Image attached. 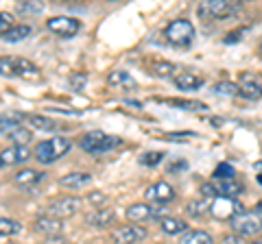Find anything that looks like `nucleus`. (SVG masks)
<instances>
[{"label":"nucleus","instance_id":"obj_1","mask_svg":"<svg viewBox=\"0 0 262 244\" xmlns=\"http://www.w3.org/2000/svg\"><path fill=\"white\" fill-rule=\"evenodd\" d=\"M116 146H120V137L116 135H110L105 131H88L79 137V149L90 153V155H103V153H110L114 151Z\"/></svg>","mask_w":262,"mask_h":244},{"label":"nucleus","instance_id":"obj_2","mask_svg":"<svg viewBox=\"0 0 262 244\" xmlns=\"http://www.w3.org/2000/svg\"><path fill=\"white\" fill-rule=\"evenodd\" d=\"M194 33H196L194 24L190 20H184V18L170 20L166 27H164V31H162L164 39H166L170 46H175V48H188L192 44Z\"/></svg>","mask_w":262,"mask_h":244},{"label":"nucleus","instance_id":"obj_3","mask_svg":"<svg viewBox=\"0 0 262 244\" xmlns=\"http://www.w3.org/2000/svg\"><path fill=\"white\" fill-rule=\"evenodd\" d=\"M70 149H72V142L68 137H51V140L37 142L33 155H35L39 164H53V161L61 159Z\"/></svg>","mask_w":262,"mask_h":244},{"label":"nucleus","instance_id":"obj_4","mask_svg":"<svg viewBox=\"0 0 262 244\" xmlns=\"http://www.w3.org/2000/svg\"><path fill=\"white\" fill-rule=\"evenodd\" d=\"M234 235L238 238H253V235L262 233V211H241L229 221Z\"/></svg>","mask_w":262,"mask_h":244},{"label":"nucleus","instance_id":"obj_5","mask_svg":"<svg viewBox=\"0 0 262 244\" xmlns=\"http://www.w3.org/2000/svg\"><path fill=\"white\" fill-rule=\"evenodd\" d=\"M241 11V5L234 0H203L196 7V13L203 20H223Z\"/></svg>","mask_w":262,"mask_h":244},{"label":"nucleus","instance_id":"obj_6","mask_svg":"<svg viewBox=\"0 0 262 244\" xmlns=\"http://www.w3.org/2000/svg\"><path fill=\"white\" fill-rule=\"evenodd\" d=\"M39 68L22 57H0V77H35Z\"/></svg>","mask_w":262,"mask_h":244},{"label":"nucleus","instance_id":"obj_7","mask_svg":"<svg viewBox=\"0 0 262 244\" xmlns=\"http://www.w3.org/2000/svg\"><path fill=\"white\" fill-rule=\"evenodd\" d=\"M243 211V205L238 203V199H229V197H214L210 201V214L216 221H232L236 214Z\"/></svg>","mask_w":262,"mask_h":244},{"label":"nucleus","instance_id":"obj_8","mask_svg":"<svg viewBox=\"0 0 262 244\" xmlns=\"http://www.w3.org/2000/svg\"><path fill=\"white\" fill-rule=\"evenodd\" d=\"M46 29L55 35L68 39V37H75L81 31V22L77 18H72V15H55V18L46 20Z\"/></svg>","mask_w":262,"mask_h":244},{"label":"nucleus","instance_id":"obj_9","mask_svg":"<svg viewBox=\"0 0 262 244\" xmlns=\"http://www.w3.org/2000/svg\"><path fill=\"white\" fill-rule=\"evenodd\" d=\"M79 207H81V199L79 197H61V199H55L51 205L46 207V214L63 221V218L75 216L79 211Z\"/></svg>","mask_w":262,"mask_h":244},{"label":"nucleus","instance_id":"obj_10","mask_svg":"<svg viewBox=\"0 0 262 244\" xmlns=\"http://www.w3.org/2000/svg\"><path fill=\"white\" fill-rule=\"evenodd\" d=\"M175 188L166 181H158V183H151L149 188L144 190V199L146 203H151V205H166V203L175 201Z\"/></svg>","mask_w":262,"mask_h":244},{"label":"nucleus","instance_id":"obj_11","mask_svg":"<svg viewBox=\"0 0 262 244\" xmlns=\"http://www.w3.org/2000/svg\"><path fill=\"white\" fill-rule=\"evenodd\" d=\"M146 238V229H142L140 225H122V227H116V229L112 231V240L114 244H136Z\"/></svg>","mask_w":262,"mask_h":244},{"label":"nucleus","instance_id":"obj_12","mask_svg":"<svg viewBox=\"0 0 262 244\" xmlns=\"http://www.w3.org/2000/svg\"><path fill=\"white\" fill-rule=\"evenodd\" d=\"M33 227H35V231L42 233L44 238L53 240V238H59V235H61V231H63V221H59V218H55V216L42 214V216L35 218Z\"/></svg>","mask_w":262,"mask_h":244},{"label":"nucleus","instance_id":"obj_13","mask_svg":"<svg viewBox=\"0 0 262 244\" xmlns=\"http://www.w3.org/2000/svg\"><path fill=\"white\" fill-rule=\"evenodd\" d=\"M42 181H46V173L35 168H22L13 175V183L20 185V188H33V185H39Z\"/></svg>","mask_w":262,"mask_h":244},{"label":"nucleus","instance_id":"obj_14","mask_svg":"<svg viewBox=\"0 0 262 244\" xmlns=\"http://www.w3.org/2000/svg\"><path fill=\"white\" fill-rule=\"evenodd\" d=\"M0 157H3L5 166H18L31 157V149L29 146H13L11 144V146H7L5 151H0Z\"/></svg>","mask_w":262,"mask_h":244},{"label":"nucleus","instance_id":"obj_15","mask_svg":"<svg viewBox=\"0 0 262 244\" xmlns=\"http://www.w3.org/2000/svg\"><path fill=\"white\" fill-rule=\"evenodd\" d=\"M116 221V214H114V209L110 207H101V209H92L90 214L85 216V223L90 227H94V229H105V227L114 225Z\"/></svg>","mask_w":262,"mask_h":244},{"label":"nucleus","instance_id":"obj_16","mask_svg":"<svg viewBox=\"0 0 262 244\" xmlns=\"http://www.w3.org/2000/svg\"><path fill=\"white\" fill-rule=\"evenodd\" d=\"M212 185L216 188L221 197H229V199H238V194L243 192V183L238 179H212Z\"/></svg>","mask_w":262,"mask_h":244},{"label":"nucleus","instance_id":"obj_17","mask_svg":"<svg viewBox=\"0 0 262 244\" xmlns=\"http://www.w3.org/2000/svg\"><path fill=\"white\" fill-rule=\"evenodd\" d=\"M173 83L177 85V89H184V92H196L203 87V77L194 75V72H179L173 77Z\"/></svg>","mask_w":262,"mask_h":244},{"label":"nucleus","instance_id":"obj_18","mask_svg":"<svg viewBox=\"0 0 262 244\" xmlns=\"http://www.w3.org/2000/svg\"><path fill=\"white\" fill-rule=\"evenodd\" d=\"M125 216H127V221H131L134 225L151 221V203H134V205L127 207Z\"/></svg>","mask_w":262,"mask_h":244},{"label":"nucleus","instance_id":"obj_19","mask_svg":"<svg viewBox=\"0 0 262 244\" xmlns=\"http://www.w3.org/2000/svg\"><path fill=\"white\" fill-rule=\"evenodd\" d=\"M24 120H27V113H22V111H7V113H0V133H7V135H9L13 129L22 127Z\"/></svg>","mask_w":262,"mask_h":244},{"label":"nucleus","instance_id":"obj_20","mask_svg":"<svg viewBox=\"0 0 262 244\" xmlns=\"http://www.w3.org/2000/svg\"><path fill=\"white\" fill-rule=\"evenodd\" d=\"M92 183V175L90 173H70L59 179V185L61 188H68V190H79V188H85V185Z\"/></svg>","mask_w":262,"mask_h":244},{"label":"nucleus","instance_id":"obj_21","mask_svg":"<svg viewBox=\"0 0 262 244\" xmlns=\"http://www.w3.org/2000/svg\"><path fill=\"white\" fill-rule=\"evenodd\" d=\"M238 94L249 101H258V99H262V85H258L256 81H251L249 75H243L241 85H238Z\"/></svg>","mask_w":262,"mask_h":244},{"label":"nucleus","instance_id":"obj_22","mask_svg":"<svg viewBox=\"0 0 262 244\" xmlns=\"http://www.w3.org/2000/svg\"><path fill=\"white\" fill-rule=\"evenodd\" d=\"M107 83L114 85V87H118V89H134L136 87V79L125 70H114V72H110Z\"/></svg>","mask_w":262,"mask_h":244},{"label":"nucleus","instance_id":"obj_23","mask_svg":"<svg viewBox=\"0 0 262 244\" xmlns=\"http://www.w3.org/2000/svg\"><path fill=\"white\" fill-rule=\"evenodd\" d=\"M27 120L33 125V129H39V131H48V133H55L59 131L61 125L53 118H46V116H39V113H31V116H27Z\"/></svg>","mask_w":262,"mask_h":244},{"label":"nucleus","instance_id":"obj_24","mask_svg":"<svg viewBox=\"0 0 262 244\" xmlns=\"http://www.w3.org/2000/svg\"><path fill=\"white\" fill-rule=\"evenodd\" d=\"M29 35H31V27H29V24H13V27H9L3 35H0V39H3V42L15 44V42H22V39H27Z\"/></svg>","mask_w":262,"mask_h":244},{"label":"nucleus","instance_id":"obj_25","mask_svg":"<svg viewBox=\"0 0 262 244\" xmlns=\"http://www.w3.org/2000/svg\"><path fill=\"white\" fill-rule=\"evenodd\" d=\"M160 229H162V233H166V235H179V233L188 231V225L182 221V218L166 216V218H162L160 221Z\"/></svg>","mask_w":262,"mask_h":244},{"label":"nucleus","instance_id":"obj_26","mask_svg":"<svg viewBox=\"0 0 262 244\" xmlns=\"http://www.w3.org/2000/svg\"><path fill=\"white\" fill-rule=\"evenodd\" d=\"M179 244H214L212 235L208 231H201V229H188L186 233H182L179 238Z\"/></svg>","mask_w":262,"mask_h":244},{"label":"nucleus","instance_id":"obj_27","mask_svg":"<svg viewBox=\"0 0 262 244\" xmlns=\"http://www.w3.org/2000/svg\"><path fill=\"white\" fill-rule=\"evenodd\" d=\"M9 140L13 146H29V142L33 140V131L27 127H18L9 133Z\"/></svg>","mask_w":262,"mask_h":244},{"label":"nucleus","instance_id":"obj_28","mask_svg":"<svg viewBox=\"0 0 262 244\" xmlns=\"http://www.w3.org/2000/svg\"><path fill=\"white\" fill-rule=\"evenodd\" d=\"M186 211H188V216H192V218H199L203 216L206 211H210V203L206 199H199V201H190L186 205Z\"/></svg>","mask_w":262,"mask_h":244},{"label":"nucleus","instance_id":"obj_29","mask_svg":"<svg viewBox=\"0 0 262 244\" xmlns=\"http://www.w3.org/2000/svg\"><path fill=\"white\" fill-rule=\"evenodd\" d=\"M151 72L155 77H162V79H173V72H175V66L173 63H168V61H155L151 63Z\"/></svg>","mask_w":262,"mask_h":244},{"label":"nucleus","instance_id":"obj_30","mask_svg":"<svg viewBox=\"0 0 262 244\" xmlns=\"http://www.w3.org/2000/svg\"><path fill=\"white\" fill-rule=\"evenodd\" d=\"M22 229V225L18 221H13V218H0V235H18Z\"/></svg>","mask_w":262,"mask_h":244},{"label":"nucleus","instance_id":"obj_31","mask_svg":"<svg viewBox=\"0 0 262 244\" xmlns=\"http://www.w3.org/2000/svg\"><path fill=\"white\" fill-rule=\"evenodd\" d=\"M164 157H166V155H164L162 151H149V153H142V155H140V164L153 168V166L162 164V159H164Z\"/></svg>","mask_w":262,"mask_h":244},{"label":"nucleus","instance_id":"obj_32","mask_svg":"<svg viewBox=\"0 0 262 244\" xmlns=\"http://www.w3.org/2000/svg\"><path fill=\"white\" fill-rule=\"evenodd\" d=\"M216 94H225V96H236L238 94V85L232 83V81H221V83L214 85Z\"/></svg>","mask_w":262,"mask_h":244},{"label":"nucleus","instance_id":"obj_33","mask_svg":"<svg viewBox=\"0 0 262 244\" xmlns=\"http://www.w3.org/2000/svg\"><path fill=\"white\" fill-rule=\"evenodd\" d=\"M170 105H177V109H188V111H203L206 105L196 101H168Z\"/></svg>","mask_w":262,"mask_h":244},{"label":"nucleus","instance_id":"obj_34","mask_svg":"<svg viewBox=\"0 0 262 244\" xmlns=\"http://www.w3.org/2000/svg\"><path fill=\"white\" fill-rule=\"evenodd\" d=\"M234 177H236L234 166H229V164H219L216 170H214V177H212V179H234Z\"/></svg>","mask_w":262,"mask_h":244},{"label":"nucleus","instance_id":"obj_35","mask_svg":"<svg viewBox=\"0 0 262 244\" xmlns=\"http://www.w3.org/2000/svg\"><path fill=\"white\" fill-rule=\"evenodd\" d=\"M199 194H201V199H206V201H212L214 197H219V192H216L214 185H212V181H208V183H201Z\"/></svg>","mask_w":262,"mask_h":244},{"label":"nucleus","instance_id":"obj_36","mask_svg":"<svg viewBox=\"0 0 262 244\" xmlns=\"http://www.w3.org/2000/svg\"><path fill=\"white\" fill-rule=\"evenodd\" d=\"M85 83H88V75H83V72H81V75H72L70 77V87L72 89H83L85 87Z\"/></svg>","mask_w":262,"mask_h":244},{"label":"nucleus","instance_id":"obj_37","mask_svg":"<svg viewBox=\"0 0 262 244\" xmlns=\"http://www.w3.org/2000/svg\"><path fill=\"white\" fill-rule=\"evenodd\" d=\"M88 201L92 203V205H94L96 209H101V205H105V203H107V197H105L103 192H92V194L88 197Z\"/></svg>","mask_w":262,"mask_h":244},{"label":"nucleus","instance_id":"obj_38","mask_svg":"<svg viewBox=\"0 0 262 244\" xmlns=\"http://www.w3.org/2000/svg\"><path fill=\"white\" fill-rule=\"evenodd\" d=\"M13 18H11V15L9 13H5V11H0V35H3L5 33V31L7 29H9V27H13V22H11Z\"/></svg>","mask_w":262,"mask_h":244},{"label":"nucleus","instance_id":"obj_39","mask_svg":"<svg viewBox=\"0 0 262 244\" xmlns=\"http://www.w3.org/2000/svg\"><path fill=\"white\" fill-rule=\"evenodd\" d=\"M188 161L186 159H175L173 164H168V173H177V170H186Z\"/></svg>","mask_w":262,"mask_h":244},{"label":"nucleus","instance_id":"obj_40","mask_svg":"<svg viewBox=\"0 0 262 244\" xmlns=\"http://www.w3.org/2000/svg\"><path fill=\"white\" fill-rule=\"evenodd\" d=\"M221 244H241V238L238 235H227V238H223Z\"/></svg>","mask_w":262,"mask_h":244},{"label":"nucleus","instance_id":"obj_41","mask_svg":"<svg viewBox=\"0 0 262 244\" xmlns=\"http://www.w3.org/2000/svg\"><path fill=\"white\" fill-rule=\"evenodd\" d=\"M258 55H260V57H262V42H260V44H258Z\"/></svg>","mask_w":262,"mask_h":244},{"label":"nucleus","instance_id":"obj_42","mask_svg":"<svg viewBox=\"0 0 262 244\" xmlns=\"http://www.w3.org/2000/svg\"><path fill=\"white\" fill-rule=\"evenodd\" d=\"M258 211H262V201H260V203H258Z\"/></svg>","mask_w":262,"mask_h":244},{"label":"nucleus","instance_id":"obj_43","mask_svg":"<svg viewBox=\"0 0 262 244\" xmlns=\"http://www.w3.org/2000/svg\"><path fill=\"white\" fill-rule=\"evenodd\" d=\"M249 244H262V242H260V240H256V242H249Z\"/></svg>","mask_w":262,"mask_h":244},{"label":"nucleus","instance_id":"obj_44","mask_svg":"<svg viewBox=\"0 0 262 244\" xmlns=\"http://www.w3.org/2000/svg\"><path fill=\"white\" fill-rule=\"evenodd\" d=\"M3 166H5V164H3V157H0V168H3Z\"/></svg>","mask_w":262,"mask_h":244},{"label":"nucleus","instance_id":"obj_45","mask_svg":"<svg viewBox=\"0 0 262 244\" xmlns=\"http://www.w3.org/2000/svg\"><path fill=\"white\" fill-rule=\"evenodd\" d=\"M258 181H260V183H262V175H260V177H258Z\"/></svg>","mask_w":262,"mask_h":244},{"label":"nucleus","instance_id":"obj_46","mask_svg":"<svg viewBox=\"0 0 262 244\" xmlns=\"http://www.w3.org/2000/svg\"><path fill=\"white\" fill-rule=\"evenodd\" d=\"M9 244H11V242H9Z\"/></svg>","mask_w":262,"mask_h":244}]
</instances>
